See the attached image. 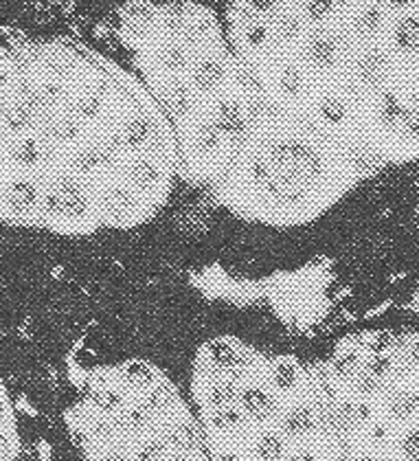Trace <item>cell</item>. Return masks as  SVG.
<instances>
[{"label": "cell", "mask_w": 419, "mask_h": 461, "mask_svg": "<svg viewBox=\"0 0 419 461\" xmlns=\"http://www.w3.org/2000/svg\"><path fill=\"white\" fill-rule=\"evenodd\" d=\"M353 38L347 27L316 29L306 33L301 42V64L312 73H334L345 67V59L352 51Z\"/></svg>", "instance_id": "cell-1"}, {"label": "cell", "mask_w": 419, "mask_h": 461, "mask_svg": "<svg viewBox=\"0 0 419 461\" xmlns=\"http://www.w3.org/2000/svg\"><path fill=\"white\" fill-rule=\"evenodd\" d=\"M209 122L218 128L224 141L236 145L246 143L248 130H251V113H248L246 104L237 97H222L218 99L216 106L211 110Z\"/></svg>", "instance_id": "cell-2"}, {"label": "cell", "mask_w": 419, "mask_h": 461, "mask_svg": "<svg viewBox=\"0 0 419 461\" xmlns=\"http://www.w3.org/2000/svg\"><path fill=\"white\" fill-rule=\"evenodd\" d=\"M158 139V122L154 114L137 113L121 123L117 132L108 137V148L112 152H138L147 149Z\"/></svg>", "instance_id": "cell-3"}, {"label": "cell", "mask_w": 419, "mask_h": 461, "mask_svg": "<svg viewBox=\"0 0 419 461\" xmlns=\"http://www.w3.org/2000/svg\"><path fill=\"white\" fill-rule=\"evenodd\" d=\"M228 59L224 55L202 53L189 68V86L196 97H209L228 82Z\"/></svg>", "instance_id": "cell-4"}, {"label": "cell", "mask_w": 419, "mask_h": 461, "mask_svg": "<svg viewBox=\"0 0 419 461\" xmlns=\"http://www.w3.org/2000/svg\"><path fill=\"white\" fill-rule=\"evenodd\" d=\"M102 207L103 215L108 222L123 224V220H137L141 213L143 200L134 189H129L126 183H114L108 185L102 192Z\"/></svg>", "instance_id": "cell-5"}, {"label": "cell", "mask_w": 419, "mask_h": 461, "mask_svg": "<svg viewBox=\"0 0 419 461\" xmlns=\"http://www.w3.org/2000/svg\"><path fill=\"white\" fill-rule=\"evenodd\" d=\"M123 183H126L129 189H134L138 195H147L165 187L167 174H165L161 160L146 154V157L134 158L132 163H128L126 167H123Z\"/></svg>", "instance_id": "cell-6"}, {"label": "cell", "mask_w": 419, "mask_h": 461, "mask_svg": "<svg viewBox=\"0 0 419 461\" xmlns=\"http://www.w3.org/2000/svg\"><path fill=\"white\" fill-rule=\"evenodd\" d=\"M114 157H117V152H112L108 145L84 143L68 158V169H71V174H75V176L86 180V176H93V174L102 172V169H108L114 163Z\"/></svg>", "instance_id": "cell-7"}, {"label": "cell", "mask_w": 419, "mask_h": 461, "mask_svg": "<svg viewBox=\"0 0 419 461\" xmlns=\"http://www.w3.org/2000/svg\"><path fill=\"white\" fill-rule=\"evenodd\" d=\"M274 86H277V93L283 99L306 97L308 90H310V79H308L306 67L294 62V59L279 64L277 73H274Z\"/></svg>", "instance_id": "cell-8"}, {"label": "cell", "mask_w": 419, "mask_h": 461, "mask_svg": "<svg viewBox=\"0 0 419 461\" xmlns=\"http://www.w3.org/2000/svg\"><path fill=\"white\" fill-rule=\"evenodd\" d=\"M20 438L16 415L7 395L0 389V461H18Z\"/></svg>", "instance_id": "cell-9"}, {"label": "cell", "mask_w": 419, "mask_h": 461, "mask_svg": "<svg viewBox=\"0 0 419 461\" xmlns=\"http://www.w3.org/2000/svg\"><path fill=\"white\" fill-rule=\"evenodd\" d=\"M156 64L165 75H169L172 79H176L178 75L192 68V64H193L192 51L184 47L181 40L172 38V40H167L161 49H158Z\"/></svg>", "instance_id": "cell-10"}, {"label": "cell", "mask_w": 419, "mask_h": 461, "mask_svg": "<svg viewBox=\"0 0 419 461\" xmlns=\"http://www.w3.org/2000/svg\"><path fill=\"white\" fill-rule=\"evenodd\" d=\"M165 104H167L169 113L176 114L178 119H187L189 114L193 113V106H196V93H193L192 86H189L187 79H172L167 84V88L163 90Z\"/></svg>", "instance_id": "cell-11"}, {"label": "cell", "mask_w": 419, "mask_h": 461, "mask_svg": "<svg viewBox=\"0 0 419 461\" xmlns=\"http://www.w3.org/2000/svg\"><path fill=\"white\" fill-rule=\"evenodd\" d=\"M103 110H106V93L97 88L79 90L73 99V113L75 117L82 119L84 123H94L102 119Z\"/></svg>", "instance_id": "cell-12"}, {"label": "cell", "mask_w": 419, "mask_h": 461, "mask_svg": "<svg viewBox=\"0 0 419 461\" xmlns=\"http://www.w3.org/2000/svg\"><path fill=\"white\" fill-rule=\"evenodd\" d=\"M224 137L218 132V128L209 119H202L201 123L196 125V134H193V149L196 154L204 160L218 157L224 148Z\"/></svg>", "instance_id": "cell-13"}, {"label": "cell", "mask_w": 419, "mask_h": 461, "mask_svg": "<svg viewBox=\"0 0 419 461\" xmlns=\"http://www.w3.org/2000/svg\"><path fill=\"white\" fill-rule=\"evenodd\" d=\"M306 27L308 24L303 23V18L299 16V14L286 12L281 16V20H277L272 27L274 44H286V47H292V44L303 42V38H306Z\"/></svg>", "instance_id": "cell-14"}, {"label": "cell", "mask_w": 419, "mask_h": 461, "mask_svg": "<svg viewBox=\"0 0 419 461\" xmlns=\"http://www.w3.org/2000/svg\"><path fill=\"white\" fill-rule=\"evenodd\" d=\"M336 14H338V5L310 3V5H303V9L299 16L303 18V23H306L308 27L323 29V27H329V23H332V18L336 16Z\"/></svg>", "instance_id": "cell-15"}, {"label": "cell", "mask_w": 419, "mask_h": 461, "mask_svg": "<svg viewBox=\"0 0 419 461\" xmlns=\"http://www.w3.org/2000/svg\"><path fill=\"white\" fill-rule=\"evenodd\" d=\"M242 42L244 47H248L251 51H262V49L268 47V44H274L272 27H268L266 23H259V20H255V23L246 24V29H244Z\"/></svg>", "instance_id": "cell-16"}]
</instances>
